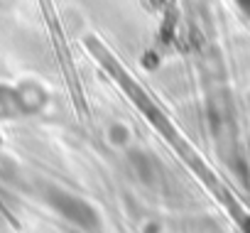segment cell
Instances as JSON below:
<instances>
[{
  "label": "cell",
  "instance_id": "6da1fadb",
  "mask_svg": "<svg viewBox=\"0 0 250 233\" xmlns=\"http://www.w3.org/2000/svg\"><path fill=\"white\" fill-rule=\"evenodd\" d=\"M52 201H54V206H57L66 218H71V221H76V223H81V226H93V223H96V213H93L91 206L83 204L81 199H76V196H71V194H66V191H54V194H52Z\"/></svg>",
  "mask_w": 250,
  "mask_h": 233
}]
</instances>
